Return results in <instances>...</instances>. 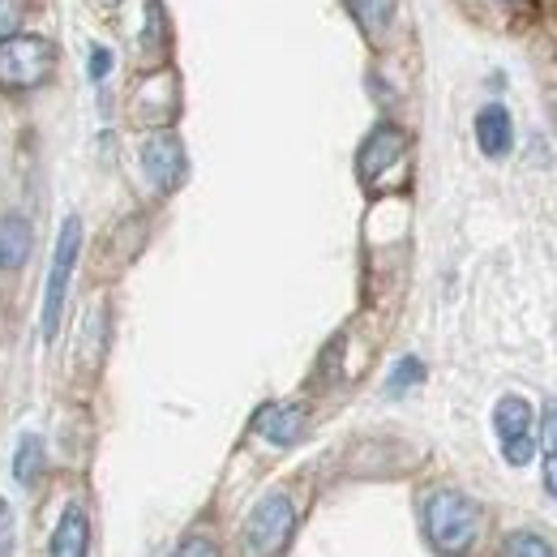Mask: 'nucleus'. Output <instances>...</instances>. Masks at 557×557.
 <instances>
[{"label":"nucleus","instance_id":"6e6552de","mask_svg":"<svg viewBox=\"0 0 557 557\" xmlns=\"http://www.w3.org/2000/svg\"><path fill=\"white\" fill-rule=\"evenodd\" d=\"M52 557H90V515L82 502H70L52 528Z\"/></svg>","mask_w":557,"mask_h":557},{"label":"nucleus","instance_id":"4468645a","mask_svg":"<svg viewBox=\"0 0 557 557\" xmlns=\"http://www.w3.org/2000/svg\"><path fill=\"white\" fill-rule=\"evenodd\" d=\"M506 557H557V554L549 549V541H541L532 532H515L506 541Z\"/></svg>","mask_w":557,"mask_h":557},{"label":"nucleus","instance_id":"a211bd4d","mask_svg":"<svg viewBox=\"0 0 557 557\" xmlns=\"http://www.w3.org/2000/svg\"><path fill=\"white\" fill-rule=\"evenodd\" d=\"M541 442H545V450L557 455V404L545 408V420H541Z\"/></svg>","mask_w":557,"mask_h":557},{"label":"nucleus","instance_id":"aec40b11","mask_svg":"<svg viewBox=\"0 0 557 557\" xmlns=\"http://www.w3.org/2000/svg\"><path fill=\"white\" fill-rule=\"evenodd\" d=\"M545 488H549V497L557 502V455L545 459Z\"/></svg>","mask_w":557,"mask_h":557},{"label":"nucleus","instance_id":"7ed1b4c3","mask_svg":"<svg viewBox=\"0 0 557 557\" xmlns=\"http://www.w3.org/2000/svg\"><path fill=\"white\" fill-rule=\"evenodd\" d=\"M296 532V510L287 493H267L249 519H245V557H283V549L292 545Z\"/></svg>","mask_w":557,"mask_h":557},{"label":"nucleus","instance_id":"20e7f679","mask_svg":"<svg viewBox=\"0 0 557 557\" xmlns=\"http://www.w3.org/2000/svg\"><path fill=\"white\" fill-rule=\"evenodd\" d=\"M57 73V52L48 39L9 35L0 39V86L4 90H35Z\"/></svg>","mask_w":557,"mask_h":557},{"label":"nucleus","instance_id":"ddd939ff","mask_svg":"<svg viewBox=\"0 0 557 557\" xmlns=\"http://www.w3.org/2000/svg\"><path fill=\"white\" fill-rule=\"evenodd\" d=\"M348 9L369 39L386 35V30H391V22H395V0H348Z\"/></svg>","mask_w":557,"mask_h":557},{"label":"nucleus","instance_id":"6ab92c4d","mask_svg":"<svg viewBox=\"0 0 557 557\" xmlns=\"http://www.w3.org/2000/svg\"><path fill=\"white\" fill-rule=\"evenodd\" d=\"M108 70H112V52H108V48H95V52H90V77L103 82Z\"/></svg>","mask_w":557,"mask_h":557},{"label":"nucleus","instance_id":"39448f33","mask_svg":"<svg viewBox=\"0 0 557 557\" xmlns=\"http://www.w3.org/2000/svg\"><path fill=\"white\" fill-rule=\"evenodd\" d=\"M493 429H497V442H502V455H506L510 468L532 463L536 442H532V408H528V399H519V395L497 399V408H493Z\"/></svg>","mask_w":557,"mask_h":557},{"label":"nucleus","instance_id":"1a4fd4ad","mask_svg":"<svg viewBox=\"0 0 557 557\" xmlns=\"http://www.w3.org/2000/svg\"><path fill=\"white\" fill-rule=\"evenodd\" d=\"M35 249V232L22 214H0V271H13L30 258Z\"/></svg>","mask_w":557,"mask_h":557},{"label":"nucleus","instance_id":"2eb2a0df","mask_svg":"<svg viewBox=\"0 0 557 557\" xmlns=\"http://www.w3.org/2000/svg\"><path fill=\"white\" fill-rule=\"evenodd\" d=\"M420 377H424V364H420L417 356H408V360H399V369H395V373H391V391H395V395H399V391H404V386H417Z\"/></svg>","mask_w":557,"mask_h":557},{"label":"nucleus","instance_id":"dca6fc26","mask_svg":"<svg viewBox=\"0 0 557 557\" xmlns=\"http://www.w3.org/2000/svg\"><path fill=\"white\" fill-rule=\"evenodd\" d=\"M22 22V0H0V39H9Z\"/></svg>","mask_w":557,"mask_h":557},{"label":"nucleus","instance_id":"9d476101","mask_svg":"<svg viewBox=\"0 0 557 557\" xmlns=\"http://www.w3.org/2000/svg\"><path fill=\"white\" fill-rule=\"evenodd\" d=\"M476 141H481V150H485L488 159H502V154L510 150L515 129H510V112H506L502 103L481 108V116H476Z\"/></svg>","mask_w":557,"mask_h":557},{"label":"nucleus","instance_id":"f3484780","mask_svg":"<svg viewBox=\"0 0 557 557\" xmlns=\"http://www.w3.org/2000/svg\"><path fill=\"white\" fill-rule=\"evenodd\" d=\"M172 557H219V549H214V541H207V536H189Z\"/></svg>","mask_w":557,"mask_h":557},{"label":"nucleus","instance_id":"412c9836","mask_svg":"<svg viewBox=\"0 0 557 557\" xmlns=\"http://www.w3.org/2000/svg\"><path fill=\"white\" fill-rule=\"evenodd\" d=\"M497 4H528V0H497Z\"/></svg>","mask_w":557,"mask_h":557},{"label":"nucleus","instance_id":"0eeeda50","mask_svg":"<svg viewBox=\"0 0 557 557\" xmlns=\"http://www.w3.org/2000/svg\"><path fill=\"white\" fill-rule=\"evenodd\" d=\"M404 146H408V138L395 129V125H377L369 138H364V146H360V159H356V172H360V181L364 185H373L399 154H404Z\"/></svg>","mask_w":557,"mask_h":557},{"label":"nucleus","instance_id":"f03ea898","mask_svg":"<svg viewBox=\"0 0 557 557\" xmlns=\"http://www.w3.org/2000/svg\"><path fill=\"white\" fill-rule=\"evenodd\" d=\"M77 253H82V223L77 214H70L61 223V236H57V249H52V271H48V287H44V309H39V331L44 339L52 344L57 331H61V313H65V296H70V278L77 267Z\"/></svg>","mask_w":557,"mask_h":557},{"label":"nucleus","instance_id":"423d86ee","mask_svg":"<svg viewBox=\"0 0 557 557\" xmlns=\"http://www.w3.org/2000/svg\"><path fill=\"white\" fill-rule=\"evenodd\" d=\"M141 163H146V176L154 181V189H163V194H172L185 181V150L172 134H159V138L146 141Z\"/></svg>","mask_w":557,"mask_h":557},{"label":"nucleus","instance_id":"f8f14e48","mask_svg":"<svg viewBox=\"0 0 557 557\" xmlns=\"http://www.w3.org/2000/svg\"><path fill=\"white\" fill-rule=\"evenodd\" d=\"M39 476H44V442L35 433H26L17 442V450H13V481L22 488H30L39 485Z\"/></svg>","mask_w":557,"mask_h":557},{"label":"nucleus","instance_id":"9b49d317","mask_svg":"<svg viewBox=\"0 0 557 557\" xmlns=\"http://www.w3.org/2000/svg\"><path fill=\"white\" fill-rule=\"evenodd\" d=\"M258 429H262V437H267V442H275V446H292V442L305 433V408L275 404V408H267V412L258 417Z\"/></svg>","mask_w":557,"mask_h":557},{"label":"nucleus","instance_id":"f257e3e1","mask_svg":"<svg viewBox=\"0 0 557 557\" xmlns=\"http://www.w3.org/2000/svg\"><path fill=\"white\" fill-rule=\"evenodd\" d=\"M424 532H429V545L437 554H468L476 545V536H481V510H476V502L468 493L437 488L424 502Z\"/></svg>","mask_w":557,"mask_h":557}]
</instances>
